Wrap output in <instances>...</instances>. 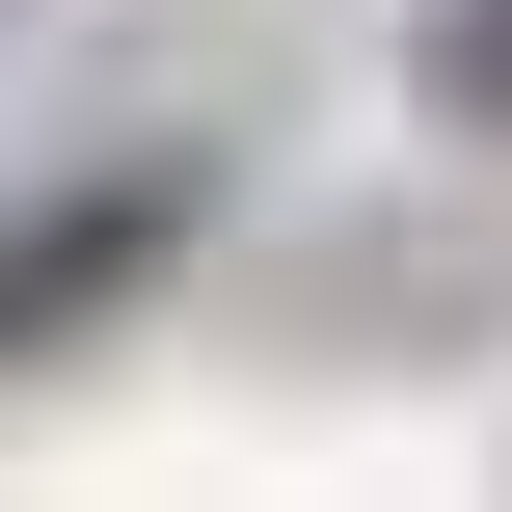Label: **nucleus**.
Here are the masks:
<instances>
[{"mask_svg":"<svg viewBox=\"0 0 512 512\" xmlns=\"http://www.w3.org/2000/svg\"><path fill=\"white\" fill-rule=\"evenodd\" d=\"M162 270H189V162H162V135H135V162H54V189L0 216V378L81 351V324H135Z\"/></svg>","mask_w":512,"mask_h":512,"instance_id":"obj_1","label":"nucleus"},{"mask_svg":"<svg viewBox=\"0 0 512 512\" xmlns=\"http://www.w3.org/2000/svg\"><path fill=\"white\" fill-rule=\"evenodd\" d=\"M405 81H432L459 135H512V0H432V27H405Z\"/></svg>","mask_w":512,"mask_h":512,"instance_id":"obj_2","label":"nucleus"}]
</instances>
